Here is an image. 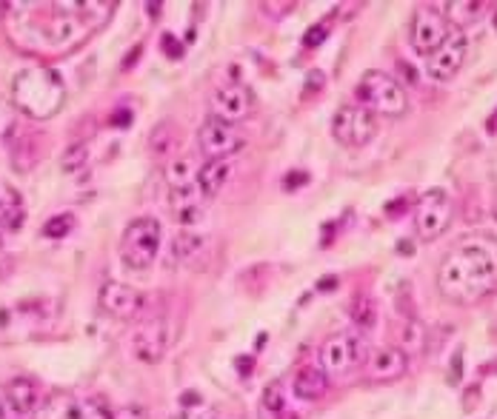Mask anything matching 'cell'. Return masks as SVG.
<instances>
[{"label": "cell", "mask_w": 497, "mask_h": 419, "mask_svg": "<svg viewBox=\"0 0 497 419\" xmlns=\"http://www.w3.org/2000/svg\"><path fill=\"white\" fill-rule=\"evenodd\" d=\"M437 288L457 305H471L497 288V237L471 234L460 240L437 268Z\"/></svg>", "instance_id": "obj_1"}, {"label": "cell", "mask_w": 497, "mask_h": 419, "mask_svg": "<svg viewBox=\"0 0 497 419\" xmlns=\"http://www.w3.org/2000/svg\"><path fill=\"white\" fill-rule=\"evenodd\" d=\"M63 83L55 71L49 69H26L15 77V100H18V106L43 120V117H52L57 109H60V103H63Z\"/></svg>", "instance_id": "obj_2"}, {"label": "cell", "mask_w": 497, "mask_h": 419, "mask_svg": "<svg viewBox=\"0 0 497 419\" xmlns=\"http://www.w3.org/2000/svg\"><path fill=\"white\" fill-rule=\"evenodd\" d=\"M357 106L369 109L374 117H403L409 109V97L403 91V86L397 83L391 74L386 71H366L354 88Z\"/></svg>", "instance_id": "obj_3"}, {"label": "cell", "mask_w": 497, "mask_h": 419, "mask_svg": "<svg viewBox=\"0 0 497 419\" xmlns=\"http://www.w3.org/2000/svg\"><path fill=\"white\" fill-rule=\"evenodd\" d=\"M160 240H163V229L155 217H140L135 223L126 226L123 237H121V260L129 268H149L157 260L160 251Z\"/></svg>", "instance_id": "obj_4"}, {"label": "cell", "mask_w": 497, "mask_h": 419, "mask_svg": "<svg viewBox=\"0 0 497 419\" xmlns=\"http://www.w3.org/2000/svg\"><path fill=\"white\" fill-rule=\"evenodd\" d=\"M363 360H366V348L357 334H349V331L332 334L320 345V368L326 371V377H343L360 368Z\"/></svg>", "instance_id": "obj_5"}, {"label": "cell", "mask_w": 497, "mask_h": 419, "mask_svg": "<svg viewBox=\"0 0 497 419\" xmlns=\"http://www.w3.org/2000/svg\"><path fill=\"white\" fill-rule=\"evenodd\" d=\"M377 129H380L377 117L369 109H363V106H343L332 117V134H335V140L343 143V146H352V149L369 146L377 137Z\"/></svg>", "instance_id": "obj_6"}, {"label": "cell", "mask_w": 497, "mask_h": 419, "mask_svg": "<svg viewBox=\"0 0 497 419\" xmlns=\"http://www.w3.org/2000/svg\"><path fill=\"white\" fill-rule=\"evenodd\" d=\"M452 214H454V205H452V197H449L446 188H429V191H423V197L418 202V214H415L420 240L440 237L449 229Z\"/></svg>", "instance_id": "obj_7"}, {"label": "cell", "mask_w": 497, "mask_h": 419, "mask_svg": "<svg viewBox=\"0 0 497 419\" xmlns=\"http://www.w3.org/2000/svg\"><path fill=\"white\" fill-rule=\"evenodd\" d=\"M169 345H172V320L163 317V314H155V317L143 320L135 328V334H132V351H135V357L140 362H149V365L160 362L166 357Z\"/></svg>", "instance_id": "obj_8"}, {"label": "cell", "mask_w": 497, "mask_h": 419, "mask_svg": "<svg viewBox=\"0 0 497 419\" xmlns=\"http://www.w3.org/2000/svg\"><path fill=\"white\" fill-rule=\"evenodd\" d=\"M246 146V137L238 132V126L223 123L218 117H209L197 129V149L206 160H229Z\"/></svg>", "instance_id": "obj_9"}, {"label": "cell", "mask_w": 497, "mask_h": 419, "mask_svg": "<svg viewBox=\"0 0 497 419\" xmlns=\"http://www.w3.org/2000/svg\"><path fill=\"white\" fill-rule=\"evenodd\" d=\"M97 305H101V311L106 314V317L112 320H121V323H129L135 317H140V311L146 305V297L126 285V282H118V280H109L101 285V294H97Z\"/></svg>", "instance_id": "obj_10"}, {"label": "cell", "mask_w": 497, "mask_h": 419, "mask_svg": "<svg viewBox=\"0 0 497 419\" xmlns=\"http://www.w3.org/2000/svg\"><path fill=\"white\" fill-rule=\"evenodd\" d=\"M466 52H469L466 35L457 32V29H452L449 38H446V40H443V43L426 57V74H429L432 80H437V83L452 80V77L463 69V63H466Z\"/></svg>", "instance_id": "obj_11"}, {"label": "cell", "mask_w": 497, "mask_h": 419, "mask_svg": "<svg viewBox=\"0 0 497 419\" xmlns=\"http://www.w3.org/2000/svg\"><path fill=\"white\" fill-rule=\"evenodd\" d=\"M449 23L435 6H420L412 18V46L418 54H432L446 38H449Z\"/></svg>", "instance_id": "obj_12"}, {"label": "cell", "mask_w": 497, "mask_h": 419, "mask_svg": "<svg viewBox=\"0 0 497 419\" xmlns=\"http://www.w3.org/2000/svg\"><path fill=\"white\" fill-rule=\"evenodd\" d=\"M209 109H212V117H218V120L235 126V123L246 120V117L255 112V97H252V91H249L246 86L229 83V86H223V88L215 91Z\"/></svg>", "instance_id": "obj_13"}, {"label": "cell", "mask_w": 497, "mask_h": 419, "mask_svg": "<svg viewBox=\"0 0 497 419\" xmlns=\"http://www.w3.org/2000/svg\"><path fill=\"white\" fill-rule=\"evenodd\" d=\"M4 396H6V402H9L15 416H35V411L46 399L40 382L35 377H23V374L4 385Z\"/></svg>", "instance_id": "obj_14"}, {"label": "cell", "mask_w": 497, "mask_h": 419, "mask_svg": "<svg viewBox=\"0 0 497 419\" xmlns=\"http://www.w3.org/2000/svg\"><path fill=\"white\" fill-rule=\"evenodd\" d=\"M409 368V354L401 348H377L366 362V379L372 382H394Z\"/></svg>", "instance_id": "obj_15"}, {"label": "cell", "mask_w": 497, "mask_h": 419, "mask_svg": "<svg viewBox=\"0 0 497 419\" xmlns=\"http://www.w3.org/2000/svg\"><path fill=\"white\" fill-rule=\"evenodd\" d=\"M203 200H206V197L201 194L197 183L169 191V205H172L174 220H177L180 226H194V223L203 220Z\"/></svg>", "instance_id": "obj_16"}, {"label": "cell", "mask_w": 497, "mask_h": 419, "mask_svg": "<svg viewBox=\"0 0 497 419\" xmlns=\"http://www.w3.org/2000/svg\"><path fill=\"white\" fill-rule=\"evenodd\" d=\"M291 388H294V396L297 399H306V402H315L320 396H326L329 391V377L320 365H306L294 374L291 379Z\"/></svg>", "instance_id": "obj_17"}, {"label": "cell", "mask_w": 497, "mask_h": 419, "mask_svg": "<svg viewBox=\"0 0 497 419\" xmlns=\"http://www.w3.org/2000/svg\"><path fill=\"white\" fill-rule=\"evenodd\" d=\"M232 171L235 166L229 160H206L201 166V177H197V188H201V194L209 200V197H218L226 183L232 180Z\"/></svg>", "instance_id": "obj_18"}, {"label": "cell", "mask_w": 497, "mask_h": 419, "mask_svg": "<svg viewBox=\"0 0 497 419\" xmlns=\"http://www.w3.org/2000/svg\"><path fill=\"white\" fill-rule=\"evenodd\" d=\"M163 177L169 183V188L194 185L197 177H201V163H197V157H191V154H180L163 168Z\"/></svg>", "instance_id": "obj_19"}, {"label": "cell", "mask_w": 497, "mask_h": 419, "mask_svg": "<svg viewBox=\"0 0 497 419\" xmlns=\"http://www.w3.org/2000/svg\"><path fill=\"white\" fill-rule=\"evenodd\" d=\"M435 9L443 15L446 23H452V26L460 32L463 26H469V23H474V21L480 18L483 4H477V0H454V4H440V6H435Z\"/></svg>", "instance_id": "obj_20"}, {"label": "cell", "mask_w": 497, "mask_h": 419, "mask_svg": "<svg viewBox=\"0 0 497 419\" xmlns=\"http://www.w3.org/2000/svg\"><path fill=\"white\" fill-rule=\"evenodd\" d=\"M26 220V212H23V200L18 197L15 188H0V229L6 231H18Z\"/></svg>", "instance_id": "obj_21"}, {"label": "cell", "mask_w": 497, "mask_h": 419, "mask_svg": "<svg viewBox=\"0 0 497 419\" xmlns=\"http://www.w3.org/2000/svg\"><path fill=\"white\" fill-rule=\"evenodd\" d=\"M74 405L77 399L72 394H63V391L49 394L35 411V419H74Z\"/></svg>", "instance_id": "obj_22"}, {"label": "cell", "mask_w": 497, "mask_h": 419, "mask_svg": "<svg viewBox=\"0 0 497 419\" xmlns=\"http://www.w3.org/2000/svg\"><path fill=\"white\" fill-rule=\"evenodd\" d=\"M203 246H206V237H203V234L180 231V234L172 240V260H174V263H191L197 254L203 251Z\"/></svg>", "instance_id": "obj_23"}, {"label": "cell", "mask_w": 497, "mask_h": 419, "mask_svg": "<svg viewBox=\"0 0 497 419\" xmlns=\"http://www.w3.org/2000/svg\"><path fill=\"white\" fill-rule=\"evenodd\" d=\"M260 416H263V419H283V416H286V396H283L280 382H272V385L263 391Z\"/></svg>", "instance_id": "obj_24"}, {"label": "cell", "mask_w": 497, "mask_h": 419, "mask_svg": "<svg viewBox=\"0 0 497 419\" xmlns=\"http://www.w3.org/2000/svg\"><path fill=\"white\" fill-rule=\"evenodd\" d=\"M74 419H115V413L104 396H83L74 405Z\"/></svg>", "instance_id": "obj_25"}, {"label": "cell", "mask_w": 497, "mask_h": 419, "mask_svg": "<svg viewBox=\"0 0 497 419\" xmlns=\"http://www.w3.org/2000/svg\"><path fill=\"white\" fill-rule=\"evenodd\" d=\"M352 323L363 331H372L377 326V305L372 297H357L352 305Z\"/></svg>", "instance_id": "obj_26"}, {"label": "cell", "mask_w": 497, "mask_h": 419, "mask_svg": "<svg viewBox=\"0 0 497 419\" xmlns=\"http://www.w3.org/2000/svg\"><path fill=\"white\" fill-rule=\"evenodd\" d=\"M149 146H152V154L155 157H166L174 146H177V137H174V129L169 126V123H163L160 129H155L152 132V137H149Z\"/></svg>", "instance_id": "obj_27"}, {"label": "cell", "mask_w": 497, "mask_h": 419, "mask_svg": "<svg viewBox=\"0 0 497 419\" xmlns=\"http://www.w3.org/2000/svg\"><path fill=\"white\" fill-rule=\"evenodd\" d=\"M423 345H426V328H423L420 323L409 320V323L403 326V331H401V351L415 354V351H420Z\"/></svg>", "instance_id": "obj_28"}, {"label": "cell", "mask_w": 497, "mask_h": 419, "mask_svg": "<svg viewBox=\"0 0 497 419\" xmlns=\"http://www.w3.org/2000/svg\"><path fill=\"white\" fill-rule=\"evenodd\" d=\"M86 163H89V149L83 143H74V146L66 149V154L60 160V168H63V174H77V171L86 168Z\"/></svg>", "instance_id": "obj_29"}, {"label": "cell", "mask_w": 497, "mask_h": 419, "mask_svg": "<svg viewBox=\"0 0 497 419\" xmlns=\"http://www.w3.org/2000/svg\"><path fill=\"white\" fill-rule=\"evenodd\" d=\"M72 231H74V217L72 214H55L43 223V237H49V240H60Z\"/></svg>", "instance_id": "obj_30"}, {"label": "cell", "mask_w": 497, "mask_h": 419, "mask_svg": "<svg viewBox=\"0 0 497 419\" xmlns=\"http://www.w3.org/2000/svg\"><path fill=\"white\" fill-rule=\"evenodd\" d=\"M174 419H218V408L212 402H197V405H189V408H180Z\"/></svg>", "instance_id": "obj_31"}, {"label": "cell", "mask_w": 497, "mask_h": 419, "mask_svg": "<svg viewBox=\"0 0 497 419\" xmlns=\"http://www.w3.org/2000/svg\"><path fill=\"white\" fill-rule=\"evenodd\" d=\"M12 126H15V106L9 100L0 97V140L12 132Z\"/></svg>", "instance_id": "obj_32"}, {"label": "cell", "mask_w": 497, "mask_h": 419, "mask_svg": "<svg viewBox=\"0 0 497 419\" xmlns=\"http://www.w3.org/2000/svg\"><path fill=\"white\" fill-rule=\"evenodd\" d=\"M309 183V174L306 171H289L286 177H283V188L286 191H294V188H301V185H306Z\"/></svg>", "instance_id": "obj_33"}, {"label": "cell", "mask_w": 497, "mask_h": 419, "mask_svg": "<svg viewBox=\"0 0 497 419\" xmlns=\"http://www.w3.org/2000/svg\"><path fill=\"white\" fill-rule=\"evenodd\" d=\"M115 419H149V416H146V411L138 408V405H123L121 411H115Z\"/></svg>", "instance_id": "obj_34"}, {"label": "cell", "mask_w": 497, "mask_h": 419, "mask_svg": "<svg viewBox=\"0 0 497 419\" xmlns=\"http://www.w3.org/2000/svg\"><path fill=\"white\" fill-rule=\"evenodd\" d=\"M160 43H163V49L169 52V57H180V54H183V46L174 40V35H163Z\"/></svg>", "instance_id": "obj_35"}, {"label": "cell", "mask_w": 497, "mask_h": 419, "mask_svg": "<svg viewBox=\"0 0 497 419\" xmlns=\"http://www.w3.org/2000/svg\"><path fill=\"white\" fill-rule=\"evenodd\" d=\"M326 38V29L323 26H315V29H309V35H306V46H315V43H320Z\"/></svg>", "instance_id": "obj_36"}, {"label": "cell", "mask_w": 497, "mask_h": 419, "mask_svg": "<svg viewBox=\"0 0 497 419\" xmlns=\"http://www.w3.org/2000/svg\"><path fill=\"white\" fill-rule=\"evenodd\" d=\"M9 416H12V408H9L6 396H4V388H0V419H9Z\"/></svg>", "instance_id": "obj_37"}, {"label": "cell", "mask_w": 497, "mask_h": 419, "mask_svg": "<svg viewBox=\"0 0 497 419\" xmlns=\"http://www.w3.org/2000/svg\"><path fill=\"white\" fill-rule=\"evenodd\" d=\"M335 282H337L335 277H326V280H320V285H318V288H320V291H332V288H335Z\"/></svg>", "instance_id": "obj_38"}, {"label": "cell", "mask_w": 497, "mask_h": 419, "mask_svg": "<svg viewBox=\"0 0 497 419\" xmlns=\"http://www.w3.org/2000/svg\"><path fill=\"white\" fill-rule=\"evenodd\" d=\"M494 217H497V205H494Z\"/></svg>", "instance_id": "obj_39"}]
</instances>
